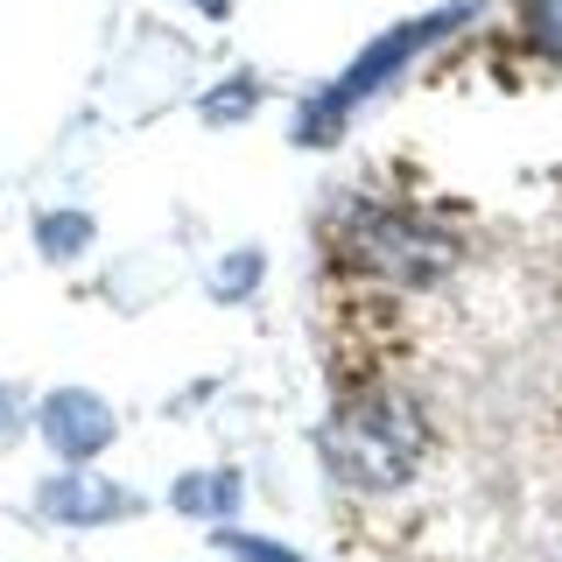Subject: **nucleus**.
Segmentation results:
<instances>
[{"instance_id": "nucleus-1", "label": "nucleus", "mask_w": 562, "mask_h": 562, "mask_svg": "<svg viewBox=\"0 0 562 562\" xmlns=\"http://www.w3.org/2000/svg\"><path fill=\"white\" fill-rule=\"evenodd\" d=\"M471 22H479V0H443V8L408 14V22H394L386 35H373V43H366L359 57H351L338 78H330L324 92L303 105V120H295V140H303V148H310V140H338V127L359 113L366 99L386 92V85H394L415 57H429L436 43H450V35L471 29Z\"/></svg>"}, {"instance_id": "nucleus-2", "label": "nucleus", "mask_w": 562, "mask_h": 562, "mask_svg": "<svg viewBox=\"0 0 562 562\" xmlns=\"http://www.w3.org/2000/svg\"><path fill=\"white\" fill-rule=\"evenodd\" d=\"M422 450H429V422H422V408L408 394H394V386H386V394H359L351 408L330 415V429H324L330 471H338L345 485H359V492L408 485Z\"/></svg>"}, {"instance_id": "nucleus-3", "label": "nucleus", "mask_w": 562, "mask_h": 562, "mask_svg": "<svg viewBox=\"0 0 562 562\" xmlns=\"http://www.w3.org/2000/svg\"><path fill=\"white\" fill-rule=\"evenodd\" d=\"M345 239L359 254V268H373L380 281H401V289H422L457 260V246L443 233H429L422 218H401V211H359L345 225Z\"/></svg>"}, {"instance_id": "nucleus-4", "label": "nucleus", "mask_w": 562, "mask_h": 562, "mask_svg": "<svg viewBox=\"0 0 562 562\" xmlns=\"http://www.w3.org/2000/svg\"><path fill=\"white\" fill-rule=\"evenodd\" d=\"M35 429H43V443L64 457V464H92V457L113 443V408H105L99 394H85V386H57V394H43V408H35Z\"/></svg>"}, {"instance_id": "nucleus-5", "label": "nucleus", "mask_w": 562, "mask_h": 562, "mask_svg": "<svg viewBox=\"0 0 562 562\" xmlns=\"http://www.w3.org/2000/svg\"><path fill=\"white\" fill-rule=\"evenodd\" d=\"M35 506H43L49 520H64V527H105V520L134 514V492H120V485L92 479L85 464H70L64 479H49L43 492H35Z\"/></svg>"}, {"instance_id": "nucleus-6", "label": "nucleus", "mask_w": 562, "mask_h": 562, "mask_svg": "<svg viewBox=\"0 0 562 562\" xmlns=\"http://www.w3.org/2000/svg\"><path fill=\"white\" fill-rule=\"evenodd\" d=\"M233 506H239V471H190V479H176V514L218 520Z\"/></svg>"}, {"instance_id": "nucleus-7", "label": "nucleus", "mask_w": 562, "mask_h": 562, "mask_svg": "<svg viewBox=\"0 0 562 562\" xmlns=\"http://www.w3.org/2000/svg\"><path fill=\"white\" fill-rule=\"evenodd\" d=\"M35 246L49 260H70L78 246H92V218L85 211H49V218H35Z\"/></svg>"}, {"instance_id": "nucleus-8", "label": "nucleus", "mask_w": 562, "mask_h": 562, "mask_svg": "<svg viewBox=\"0 0 562 562\" xmlns=\"http://www.w3.org/2000/svg\"><path fill=\"white\" fill-rule=\"evenodd\" d=\"M218 549L239 555V562H303L295 549H281V541H260V535H218Z\"/></svg>"}, {"instance_id": "nucleus-9", "label": "nucleus", "mask_w": 562, "mask_h": 562, "mask_svg": "<svg viewBox=\"0 0 562 562\" xmlns=\"http://www.w3.org/2000/svg\"><path fill=\"white\" fill-rule=\"evenodd\" d=\"M246 105H254V78H233V85H218V92L204 99V120H239Z\"/></svg>"}, {"instance_id": "nucleus-10", "label": "nucleus", "mask_w": 562, "mask_h": 562, "mask_svg": "<svg viewBox=\"0 0 562 562\" xmlns=\"http://www.w3.org/2000/svg\"><path fill=\"white\" fill-rule=\"evenodd\" d=\"M527 29L541 49H562V0H527Z\"/></svg>"}, {"instance_id": "nucleus-11", "label": "nucleus", "mask_w": 562, "mask_h": 562, "mask_svg": "<svg viewBox=\"0 0 562 562\" xmlns=\"http://www.w3.org/2000/svg\"><path fill=\"white\" fill-rule=\"evenodd\" d=\"M254 268H260V254H239L233 268H225V281H218V295H239V289H246V274H254Z\"/></svg>"}, {"instance_id": "nucleus-12", "label": "nucleus", "mask_w": 562, "mask_h": 562, "mask_svg": "<svg viewBox=\"0 0 562 562\" xmlns=\"http://www.w3.org/2000/svg\"><path fill=\"white\" fill-rule=\"evenodd\" d=\"M14 429H22V408H14V394H8V386H0V443H8Z\"/></svg>"}, {"instance_id": "nucleus-13", "label": "nucleus", "mask_w": 562, "mask_h": 562, "mask_svg": "<svg viewBox=\"0 0 562 562\" xmlns=\"http://www.w3.org/2000/svg\"><path fill=\"white\" fill-rule=\"evenodd\" d=\"M183 8H198L204 22H225V14H233V0H183Z\"/></svg>"}]
</instances>
